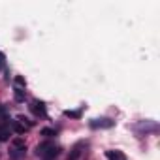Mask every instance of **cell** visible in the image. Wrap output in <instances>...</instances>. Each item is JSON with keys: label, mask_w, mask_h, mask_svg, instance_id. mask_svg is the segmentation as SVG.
Segmentation results:
<instances>
[{"label": "cell", "mask_w": 160, "mask_h": 160, "mask_svg": "<svg viewBox=\"0 0 160 160\" xmlns=\"http://www.w3.org/2000/svg\"><path fill=\"white\" fill-rule=\"evenodd\" d=\"M36 152H38V156H42L45 160H51V158H57L60 154V147L55 145L53 141H43L36 147Z\"/></svg>", "instance_id": "6da1fadb"}, {"label": "cell", "mask_w": 160, "mask_h": 160, "mask_svg": "<svg viewBox=\"0 0 160 160\" xmlns=\"http://www.w3.org/2000/svg\"><path fill=\"white\" fill-rule=\"evenodd\" d=\"M91 126L92 128H111L113 121H109V119H96V121L91 122Z\"/></svg>", "instance_id": "7a4b0ae2"}, {"label": "cell", "mask_w": 160, "mask_h": 160, "mask_svg": "<svg viewBox=\"0 0 160 160\" xmlns=\"http://www.w3.org/2000/svg\"><path fill=\"white\" fill-rule=\"evenodd\" d=\"M106 156H108L109 160H126V154L121 152V151H108Z\"/></svg>", "instance_id": "3957f363"}, {"label": "cell", "mask_w": 160, "mask_h": 160, "mask_svg": "<svg viewBox=\"0 0 160 160\" xmlns=\"http://www.w3.org/2000/svg\"><path fill=\"white\" fill-rule=\"evenodd\" d=\"M32 109H34L38 115L45 117V108H43V104H42V102H34V104H32Z\"/></svg>", "instance_id": "277c9868"}, {"label": "cell", "mask_w": 160, "mask_h": 160, "mask_svg": "<svg viewBox=\"0 0 160 160\" xmlns=\"http://www.w3.org/2000/svg\"><path fill=\"white\" fill-rule=\"evenodd\" d=\"M10 139V130L6 126H0V141H8Z\"/></svg>", "instance_id": "5b68a950"}, {"label": "cell", "mask_w": 160, "mask_h": 160, "mask_svg": "<svg viewBox=\"0 0 160 160\" xmlns=\"http://www.w3.org/2000/svg\"><path fill=\"white\" fill-rule=\"evenodd\" d=\"M79 149H81V145H75V147H73V151H72V154L68 156V160H77V158H79V154H81V151H79Z\"/></svg>", "instance_id": "8992f818"}, {"label": "cell", "mask_w": 160, "mask_h": 160, "mask_svg": "<svg viewBox=\"0 0 160 160\" xmlns=\"http://www.w3.org/2000/svg\"><path fill=\"white\" fill-rule=\"evenodd\" d=\"M13 130H15L17 134H25V130H27V126H25L23 122H19V121H15V122H13Z\"/></svg>", "instance_id": "52a82bcc"}, {"label": "cell", "mask_w": 160, "mask_h": 160, "mask_svg": "<svg viewBox=\"0 0 160 160\" xmlns=\"http://www.w3.org/2000/svg\"><path fill=\"white\" fill-rule=\"evenodd\" d=\"M42 136L53 138V136H57V130H53V128H42Z\"/></svg>", "instance_id": "ba28073f"}, {"label": "cell", "mask_w": 160, "mask_h": 160, "mask_svg": "<svg viewBox=\"0 0 160 160\" xmlns=\"http://www.w3.org/2000/svg\"><path fill=\"white\" fill-rule=\"evenodd\" d=\"M13 145H15L17 149H25V139H23V138H15V139H13Z\"/></svg>", "instance_id": "9c48e42d"}, {"label": "cell", "mask_w": 160, "mask_h": 160, "mask_svg": "<svg viewBox=\"0 0 160 160\" xmlns=\"http://www.w3.org/2000/svg\"><path fill=\"white\" fill-rule=\"evenodd\" d=\"M15 100H19V102H21V100H25V94H23V91H21V89H15Z\"/></svg>", "instance_id": "30bf717a"}, {"label": "cell", "mask_w": 160, "mask_h": 160, "mask_svg": "<svg viewBox=\"0 0 160 160\" xmlns=\"http://www.w3.org/2000/svg\"><path fill=\"white\" fill-rule=\"evenodd\" d=\"M15 83H17L19 87H25V85H27V81H25V79H23L21 75H17V77H15Z\"/></svg>", "instance_id": "8fae6325"}, {"label": "cell", "mask_w": 160, "mask_h": 160, "mask_svg": "<svg viewBox=\"0 0 160 160\" xmlns=\"http://www.w3.org/2000/svg\"><path fill=\"white\" fill-rule=\"evenodd\" d=\"M64 115H66V117H75V119H77L81 113H79V111H64Z\"/></svg>", "instance_id": "7c38bea8"}, {"label": "cell", "mask_w": 160, "mask_h": 160, "mask_svg": "<svg viewBox=\"0 0 160 160\" xmlns=\"http://www.w3.org/2000/svg\"><path fill=\"white\" fill-rule=\"evenodd\" d=\"M2 117H6V109H4L2 106H0V119H2Z\"/></svg>", "instance_id": "4fadbf2b"}, {"label": "cell", "mask_w": 160, "mask_h": 160, "mask_svg": "<svg viewBox=\"0 0 160 160\" xmlns=\"http://www.w3.org/2000/svg\"><path fill=\"white\" fill-rule=\"evenodd\" d=\"M0 64H4V53L0 51Z\"/></svg>", "instance_id": "5bb4252c"}]
</instances>
